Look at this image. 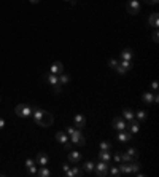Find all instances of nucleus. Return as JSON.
<instances>
[{
	"label": "nucleus",
	"mask_w": 159,
	"mask_h": 177,
	"mask_svg": "<svg viewBox=\"0 0 159 177\" xmlns=\"http://www.w3.org/2000/svg\"><path fill=\"white\" fill-rule=\"evenodd\" d=\"M32 117L35 120L37 125H40L43 128H50L53 123H54V118L50 112L43 110L42 107H34V112H32Z\"/></svg>",
	"instance_id": "f257e3e1"
},
{
	"label": "nucleus",
	"mask_w": 159,
	"mask_h": 177,
	"mask_svg": "<svg viewBox=\"0 0 159 177\" xmlns=\"http://www.w3.org/2000/svg\"><path fill=\"white\" fill-rule=\"evenodd\" d=\"M14 112H16V115L21 117V118H29V117H32L34 105H30V104H18L14 107Z\"/></svg>",
	"instance_id": "f03ea898"
},
{
	"label": "nucleus",
	"mask_w": 159,
	"mask_h": 177,
	"mask_svg": "<svg viewBox=\"0 0 159 177\" xmlns=\"http://www.w3.org/2000/svg\"><path fill=\"white\" fill-rule=\"evenodd\" d=\"M69 141H70L72 144L80 145V147H83V145L86 144V139H85V136H83V133L80 131V129H75V131L69 136Z\"/></svg>",
	"instance_id": "7ed1b4c3"
},
{
	"label": "nucleus",
	"mask_w": 159,
	"mask_h": 177,
	"mask_svg": "<svg viewBox=\"0 0 159 177\" xmlns=\"http://www.w3.org/2000/svg\"><path fill=\"white\" fill-rule=\"evenodd\" d=\"M108 163L107 161H102V160H99V163L94 166V171H96V174L97 175H107L108 174Z\"/></svg>",
	"instance_id": "20e7f679"
},
{
	"label": "nucleus",
	"mask_w": 159,
	"mask_h": 177,
	"mask_svg": "<svg viewBox=\"0 0 159 177\" xmlns=\"http://www.w3.org/2000/svg\"><path fill=\"white\" fill-rule=\"evenodd\" d=\"M130 69H132V62H130V61H123V59H121L118 62V66H116V72L121 73V75H124V73L129 72Z\"/></svg>",
	"instance_id": "39448f33"
},
{
	"label": "nucleus",
	"mask_w": 159,
	"mask_h": 177,
	"mask_svg": "<svg viewBox=\"0 0 159 177\" xmlns=\"http://www.w3.org/2000/svg\"><path fill=\"white\" fill-rule=\"evenodd\" d=\"M111 126H113L115 129H118V131H124V129H127V123H126V120L123 117H115L113 121H111Z\"/></svg>",
	"instance_id": "423d86ee"
},
{
	"label": "nucleus",
	"mask_w": 159,
	"mask_h": 177,
	"mask_svg": "<svg viewBox=\"0 0 159 177\" xmlns=\"http://www.w3.org/2000/svg\"><path fill=\"white\" fill-rule=\"evenodd\" d=\"M126 10L129 14H137L140 11V3L138 0H129V2L126 3Z\"/></svg>",
	"instance_id": "0eeeda50"
},
{
	"label": "nucleus",
	"mask_w": 159,
	"mask_h": 177,
	"mask_svg": "<svg viewBox=\"0 0 159 177\" xmlns=\"http://www.w3.org/2000/svg\"><path fill=\"white\" fill-rule=\"evenodd\" d=\"M83 174H85V172H83V169H80L78 166H70V169L65 172V175H67V177H80Z\"/></svg>",
	"instance_id": "6e6552de"
},
{
	"label": "nucleus",
	"mask_w": 159,
	"mask_h": 177,
	"mask_svg": "<svg viewBox=\"0 0 159 177\" xmlns=\"http://www.w3.org/2000/svg\"><path fill=\"white\" fill-rule=\"evenodd\" d=\"M127 129H129V133H130V134H135V133H138V131H140V125H138V121H137L135 118L129 120Z\"/></svg>",
	"instance_id": "1a4fd4ad"
},
{
	"label": "nucleus",
	"mask_w": 159,
	"mask_h": 177,
	"mask_svg": "<svg viewBox=\"0 0 159 177\" xmlns=\"http://www.w3.org/2000/svg\"><path fill=\"white\" fill-rule=\"evenodd\" d=\"M62 72H64V64L59 62V61L53 62V66H51V73H54V75H61Z\"/></svg>",
	"instance_id": "9d476101"
},
{
	"label": "nucleus",
	"mask_w": 159,
	"mask_h": 177,
	"mask_svg": "<svg viewBox=\"0 0 159 177\" xmlns=\"http://www.w3.org/2000/svg\"><path fill=\"white\" fill-rule=\"evenodd\" d=\"M35 163L38 166H46V164H48V155H46L45 152H40L38 155H37V158H35Z\"/></svg>",
	"instance_id": "9b49d317"
},
{
	"label": "nucleus",
	"mask_w": 159,
	"mask_h": 177,
	"mask_svg": "<svg viewBox=\"0 0 159 177\" xmlns=\"http://www.w3.org/2000/svg\"><path fill=\"white\" fill-rule=\"evenodd\" d=\"M121 59H123V61H130V62H132V59H134V53H132V50H130V48H124L123 51H121Z\"/></svg>",
	"instance_id": "f8f14e48"
},
{
	"label": "nucleus",
	"mask_w": 159,
	"mask_h": 177,
	"mask_svg": "<svg viewBox=\"0 0 159 177\" xmlns=\"http://www.w3.org/2000/svg\"><path fill=\"white\" fill-rule=\"evenodd\" d=\"M130 139H132V134L127 133L126 129H124V131H119V134H118V141L119 142H129Z\"/></svg>",
	"instance_id": "ddd939ff"
},
{
	"label": "nucleus",
	"mask_w": 159,
	"mask_h": 177,
	"mask_svg": "<svg viewBox=\"0 0 159 177\" xmlns=\"http://www.w3.org/2000/svg\"><path fill=\"white\" fill-rule=\"evenodd\" d=\"M80 160H81V153L80 152H77V150L69 152V161L70 163H78Z\"/></svg>",
	"instance_id": "4468645a"
},
{
	"label": "nucleus",
	"mask_w": 159,
	"mask_h": 177,
	"mask_svg": "<svg viewBox=\"0 0 159 177\" xmlns=\"http://www.w3.org/2000/svg\"><path fill=\"white\" fill-rule=\"evenodd\" d=\"M148 24L151 26V27H154V29H157V26H159V14L153 13L151 16L148 18Z\"/></svg>",
	"instance_id": "2eb2a0df"
},
{
	"label": "nucleus",
	"mask_w": 159,
	"mask_h": 177,
	"mask_svg": "<svg viewBox=\"0 0 159 177\" xmlns=\"http://www.w3.org/2000/svg\"><path fill=\"white\" fill-rule=\"evenodd\" d=\"M85 125H86V118H85V115H81V113L75 115V126H77V128H83Z\"/></svg>",
	"instance_id": "dca6fc26"
},
{
	"label": "nucleus",
	"mask_w": 159,
	"mask_h": 177,
	"mask_svg": "<svg viewBox=\"0 0 159 177\" xmlns=\"http://www.w3.org/2000/svg\"><path fill=\"white\" fill-rule=\"evenodd\" d=\"M56 141L61 142V144H65V142L69 141L67 133H65V131H58V133H56Z\"/></svg>",
	"instance_id": "f3484780"
},
{
	"label": "nucleus",
	"mask_w": 159,
	"mask_h": 177,
	"mask_svg": "<svg viewBox=\"0 0 159 177\" xmlns=\"http://www.w3.org/2000/svg\"><path fill=\"white\" fill-rule=\"evenodd\" d=\"M99 160H102V161H111V153H110V150H100L99 152Z\"/></svg>",
	"instance_id": "a211bd4d"
},
{
	"label": "nucleus",
	"mask_w": 159,
	"mask_h": 177,
	"mask_svg": "<svg viewBox=\"0 0 159 177\" xmlns=\"http://www.w3.org/2000/svg\"><path fill=\"white\" fill-rule=\"evenodd\" d=\"M45 81H48L50 85H56V83H59V78H58V75H54V73H46L45 75Z\"/></svg>",
	"instance_id": "6ab92c4d"
},
{
	"label": "nucleus",
	"mask_w": 159,
	"mask_h": 177,
	"mask_svg": "<svg viewBox=\"0 0 159 177\" xmlns=\"http://www.w3.org/2000/svg\"><path fill=\"white\" fill-rule=\"evenodd\" d=\"M142 99H143L145 104H148V105H149V104H154V94H151L149 91H148V93H145Z\"/></svg>",
	"instance_id": "aec40b11"
},
{
	"label": "nucleus",
	"mask_w": 159,
	"mask_h": 177,
	"mask_svg": "<svg viewBox=\"0 0 159 177\" xmlns=\"http://www.w3.org/2000/svg\"><path fill=\"white\" fill-rule=\"evenodd\" d=\"M134 118L137 120V121H145V120L148 118V113H146L145 110H138L137 113H135V117H134Z\"/></svg>",
	"instance_id": "412c9836"
},
{
	"label": "nucleus",
	"mask_w": 159,
	"mask_h": 177,
	"mask_svg": "<svg viewBox=\"0 0 159 177\" xmlns=\"http://www.w3.org/2000/svg\"><path fill=\"white\" fill-rule=\"evenodd\" d=\"M134 117H135V112H132L130 109H124L123 110V118L127 120V121H129V120H132Z\"/></svg>",
	"instance_id": "4be33fe9"
},
{
	"label": "nucleus",
	"mask_w": 159,
	"mask_h": 177,
	"mask_svg": "<svg viewBox=\"0 0 159 177\" xmlns=\"http://www.w3.org/2000/svg\"><path fill=\"white\" fill-rule=\"evenodd\" d=\"M50 174L51 172L46 166H40V169H37V175H40V177H48Z\"/></svg>",
	"instance_id": "5701e85b"
},
{
	"label": "nucleus",
	"mask_w": 159,
	"mask_h": 177,
	"mask_svg": "<svg viewBox=\"0 0 159 177\" xmlns=\"http://www.w3.org/2000/svg\"><path fill=\"white\" fill-rule=\"evenodd\" d=\"M119 171L121 174H130V163H123V164H119Z\"/></svg>",
	"instance_id": "b1692460"
},
{
	"label": "nucleus",
	"mask_w": 159,
	"mask_h": 177,
	"mask_svg": "<svg viewBox=\"0 0 159 177\" xmlns=\"http://www.w3.org/2000/svg\"><path fill=\"white\" fill-rule=\"evenodd\" d=\"M94 163H92V161H86L85 164H83V172H92V171H94Z\"/></svg>",
	"instance_id": "393cba45"
},
{
	"label": "nucleus",
	"mask_w": 159,
	"mask_h": 177,
	"mask_svg": "<svg viewBox=\"0 0 159 177\" xmlns=\"http://www.w3.org/2000/svg\"><path fill=\"white\" fill-rule=\"evenodd\" d=\"M130 163V174H137L138 172V169H140V163L138 161H129Z\"/></svg>",
	"instance_id": "a878e982"
},
{
	"label": "nucleus",
	"mask_w": 159,
	"mask_h": 177,
	"mask_svg": "<svg viewBox=\"0 0 159 177\" xmlns=\"http://www.w3.org/2000/svg\"><path fill=\"white\" fill-rule=\"evenodd\" d=\"M58 78H59V85H65V83H69L70 81V77L67 75V73H61V75H58Z\"/></svg>",
	"instance_id": "bb28decb"
},
{
	"label": "nucleus",
	"mask_w": 159,
	"mask_h": 177,
	"mask_svg": "<svg viewBox=\"0 0 159 177\" xmlns=\"http://www.w3.org/2000/svg\"><path fill=\"white\" fill-rule=\"evenodd\" d=\"M108 174L113 175V177H118V175H121V171H119L118 166H111V167H108Z\"/></svg>",
	"instance_id": "cd10ccee"
},
{
	"label": "nucleus",
	"mask_w": 159,
	"mask_h": 177,
	"mask_svg": "<svg viewBox=\"0 0 159 177\" xmlns=\"http://www.w3.org/2000/svg\"><path fill=\"white\" fill-rule=\"evenodd\" d=\"M126 153L130 156V160H137V158H138V150H137V148H129Z\"/></svg>",
	"instance_id": "c85d7f7f"
},
{
	"label": "nucleus",
	"mask_w": 159,
	"mask_h": 177,
	"mask_svg": "<svg viewBox=\"0 0 159 177\" xmlns=\"http://www.w3.org/2000/svg\"><path fill=\"white\" fill-rule=\"evenodd\" d=\"M99 148H100V150H111V144L108 141H102L100 145H99Z\"/></svg>",
	"instance_id": "c756f323"
},
{
	"label": "nucleus",
	"mask_w": 159,
	"mask_h": 177,
	"mask_svg": "<svg viewBox=\"0 0 159 177\" xmlns=\"http://www.w3.org/2000/svg\"><path fill=\"white\" fill-rule=\"evenodd\" d=\"M121 161H124V163H129V161H132V160H130V156H129L126 152H121Z\"/></svg>",
	"instance_id": "7c9ffc66"
},
{
	"label": "nucleus",
	"mask_w": 159,
	"mask_h": 177,
	"mask_svg": "<svg viewBox=\"0 0 159 177\" xmlns=\"http://www.w3.org/2000/svg\"><path fill=\"white\" fill-rule=\"evenodd\" d=\"M37 163H35V160L34 158H27L26 160V167H32V166H35Z\"/></svg>",
	"instance_id": "2f4dec72"
},
{
	"label": "nucleus",
	"mask_w": 159,
	"mask_h": 177,
	"mask_svg": "<svg viewBox=\"0 0 159 177\" xmlns=\"http://www.w3.org/2000/svg\"><path fill=\"white\" fill-rule=\"evenodd\" d=\"M116 66H118V61H116V59H110V61H108V67L116 69Z\"/></svg>",
	"instance_id": "473e14b6"
},
{
	"label": "nucleus",
	"mask_w": 159,
	"mask_h": 177,
	"mask_svg": "<svg viewBox=\"0 0 159 177\" xmlns=\"http://www.w3.org/2000/svg\"><path fill=\"white\" fill-rule=\"evenodd\" d=\"M113 160H115V163H121V152H116L115 155H113Z\"/></svg>",
	"instance_id": "72a5a7b5"
},
{
	"label": "nucleus",
	"mask_w": 159,
	"mask_h": 177,
	"mask_svg": "<svg viewBox=\"0 0 159 177\" xmlns=\"http://www.w3.org/2000/svg\"><path fill=\"white\" fill-rule=\"evenodd\" d=\"M53 89H54V93H56V94H59V93L62 91V89H61V85H59V83H56V85H53Z\"/></svg>",
	"instance_id": "f704fd0d"
},
{
	"label": "nucleus",
	"mask_w": 159,
	"mask_h": 177,
	"mask_svg": "<svg viewBox=\"0 0 159 177\" xmlns=\"http://www.w3.org/2000/svg\"><path fill=\"white\" fill-rule=\"evenodd\" d=\"M27 171H29L30 175H35L37 174V166H32V167H27Z\"/></svg>",
	"instance_id": "c9c22d12"
},
{
	"label": "nucleus",
	"mask_w": 159,
	"mask_h": 177,
	"mask_svg": "<svg viewBox=\"0 0 159 177\" xmlns=\"http://www.w3.org/2000/svg\"><path fill=\"white\" fill-rule=\"evenodd\" d=\"M149 88H151V91H156V89H157V81L153 80V81H151V85H149Z\"/></svg>",
	"instance_id": "e433bc0d"
},
{
	"label": "nucleus",
	"mask_w": 159,
	"mask_h": 177,
	"mask_svg": "<svg viewBox=\"0 0 159 177\" xmlns=\"http://www.w3.org/2000/svg\"><path fill=\"white\" fill-rule=\"evenodd\" d=\"M69 169H70V164H69V163H64V164H62V171L67 172Z\"/></svg>",
	"instance_id": "4c0bfd02"
},
{
	"label": "nucleus",
	"mask_w": 159,
	"mask_h": 177,
	"mask_svg": "<svg viewBox=\"0 0 159 177\" xmlns=\"http://www.w3.org/2000/svg\"><path fill=\"white\" fill-rule=\"evenodd\" d=\"M73 131H75V128H73V126H69L67 129H65V133H67V136H70Z\"/></svg>",
	"instance_id": "58836bf2"
},
{
	"label": "nucleus",
	"mask_w": 159,
	"mask_h": 177,
	"mask_svg": "<svg viewBox=\"0 0 159 177\" xmlns=\"http://www.w3.org/2000/svg\"><path fill=\"white\" fill-rule=\"evenodd\" d=\"M143 2H145V3H148V5H156V3L159 2V0H143Z\"/></svg>",
	"instance_id": "ea45409f"
},
{
	"label": "nucleus",
	"mask_w": 159,
	"mask_h": 177,
	"mask_svg": "<svg viewBox=\"0 0 159 177\" xmlns=\"http://www.w3.org/2000/svg\"><path fill=\"white\" fill-rule=\"evenodd\" d=\"M5 125H6V123H5V120H3V118H0V129H3Z\"/></svg>",
	"instance_id": "a19ab883"
},
{
	"label": "nucleus",
	"mask_w": 159,
	"mask_h": 177,
	"mask_svg": "<svg viewBox=\"0 0 159 177\" xmlns=\"http://www.w3.org/2000/svg\"><path fill=\"white\" fill-rule=\"evenodd\" d=\"M157 37H159V34H157V31H154V32H153V40H154V42H157Z\"/></svg>",
	"instance_id": "79ce46f5"
},
{
	"label": "nucleus",
	"mask_w": 159,
	"mask_h": 177,
	"mask_svg": "<svg viewBox=\"0 0 159 177\" xmlns=\"http://www.w3.org/2000/svg\"><path fill=\"white\" fill-rule=\"evenodd\" d=\"M70 5H72V6H75V5H77V0H70Z\"/></svg>",
	"instance_id": "37998d69"
},
{
	"label": "nucleus",
	"mask_w": 159,
	"mask_h": 177,
	"mask_svg": "<svg viewBox=\"0 0 159 177\" xmlns=\"http://www.w3.org/2000/svg\"><path fill=\"white\" fill-rule=\"evenodd\" d=\"M29 2H30V3H38L40 0H29Z\"/></svg>",
	"instance_id": "c03bdc74"
},
{
	"label": "nucleus",
	"mask_w": 159,
	"mask_h": 177,
	"mask_svg": "<svg viewBox=\"0 0 159 177\" xmlns=\"http://www.w3.org/2000/svg\"><path fill=\"white\" fill-rule=\"evenodd\" d=\"M67 2H70V0H67Z\"/></svg>",
	"instance_id": "a18cd8bd"
}]
</instances>
